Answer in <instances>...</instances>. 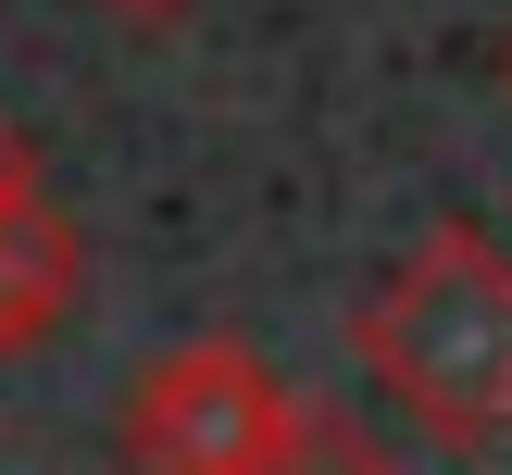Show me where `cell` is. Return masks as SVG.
Wrapping results in <instances>:
<instances>
[{"label":"cell","mask_w":512,"mask_h":475,"mask_svg":"<svg viewBox=\"0 0 512 475\" xmlns=\"http://www.w3.org/2000/svg\"><path fill=\"white\" fill-rule=\"evenodd\" d=\"M75 300H88V238H75L63 200H25V213H0V363H25L38 338H63Z\"/></svg>","instance_id":"obj_3"},{"label":"cell","mask_w":512,"mask_h":475,"mask_svg":"<svg viewBox=\"0 0 512 475\" xmlns=\"http://www.w3.org/2000/svg\"><path fill=\"white\" fill-rule=\"evenodd\" d=\"M100 13H113V25H188L200 0H100Z\"/></svg>","instance_id":"obj_6"},{"label":"cell","mask_w":512,"mask_h":475,"mask_svg":"<svg viewBox=\"0 0 512 475\" xmlns=\"http://www.w3.org/2000/svg\"><path fill=\"white\" fill-rule=\"evenodd\" d=\"M350 363L400 400V425L438 450L512 438V250L475 213L425 225L388 263V288L350 313Z\"/></svg>","instance_id":"obj_1"},{"label":"cell","mask_w":512,"mask_h":475,"mask_svg":"<svg viewBox=\"0 0 512 475\" xmlns=\"http://www.w3.org/2000/svg\"><path fill=\"white\" fill-rule=\"evenodd\" d=\"M300 425V388L250 338L200 325L125 388V475H275Z\"/></svg>","instance_id":"obj_2"},{"label":"cell","mask_w":512,"mask_h":475,"mask_svg":"<svg viewBox=\"0 0 512 475\" xmlns=\"http://www.w3.org/2000/svg\"><path fill=\"white\" fill-rule=\"evenodd\" d=\"M275 475H413V463H400L388 425L338 413V400H300V425H288V450H275Z\"/></svg>","instance_id":"obj_4"},{"label":"cell","mask_w":512,"mask_h":475,"mask_svg":"<svg viewBox=\"0 0 512 475\" xmlns=\"http://www.w3.org/2000/svg\"><path fill=\"white\" fill-rule=\"evenodd\" d=\"M25 200H38V138L0 113V213H25Z\"/></svg>","instance_id":"obj_5"}]
</instances>
